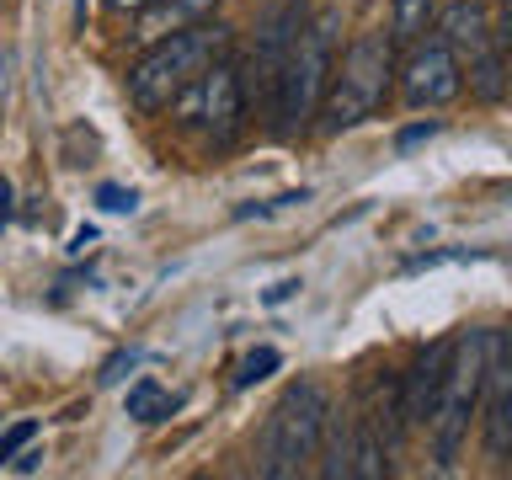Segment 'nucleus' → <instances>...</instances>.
<instances>
[{"label": "nucleus", "instance_id": "1", "mask_svg": "<svg viewBox=\"0 0 512 480\" xmlns=\"http://www.w3.org/2000/svg\"><path fill=\"white\" fill-rule=\"evenodd\" d=\"M224 48H230V27L214 22V16L166 32V38L150 43V54H144L134 70H128V102H134L139 112L171 107L176 96H182L192 80H198L208 64L224 54Z\"/></svg>", "mask_w": 512, "mask_h": 480}, {"label": "nucleus", "instance_id": "2", "mask_svg": "<svg viewBox=\"0 0 512 480\" xmlns=\"http://www.w3.org/2000/svg\"><path fill=\"white\" fill-rule=\"evenodd\" d=\"M390 80H395V43L384 38V32L352 38L342 64H331L326 96H320V112H315L320 128H326V134H342V128L368 123L384 107V96H390Z\"/></svg>", "mask_w": 512, "mask_h": 480}, {"label": "nucleus", "instance_id": "3", "mask_svg": "<svg viewBox=\"0 0 512 480\" xmlns=\"http://www.w3.org/2000/svg\"><path fill=\"white\" fill-rule=\"evenodd\" d=\"M336 27H342V11H320L304 22V32L288 48L278 75V102H272L283 128H304L320 112V96H326V80L336 64Z\"/></svg>", "mask_w": 512, "mask_h": 480}, {"label": "nucleus", "instance_id": "4", "mask_svg": "<svg viewBox=\"0 0 512 480\" xmlns=\"http://www.w3.org/2000/svg\"><path fill=\"white\" fill-rule=\"evenodd\" d=\"M480 390H486V331H459L454 352H448V374L438 390V406H432V454L438 464L459 459L464 432H470V416L480 411Z\"/></svg>", "mask_w": 512, "mask_h": 480}, {"label": "nucleus", "instance_id": "5", "mask_svg": "<svg viewBox=\"0 0 512 480\" xmlns=\"http://www.w3.org/2000/svg\"><path fill=\"white\" fill-rule=\"evenodd\" d=\"M326 411H331V400L315 379L283 390V400L272 406L267 448H262V475L267 480H288V475L304 470V459H315L320 432H326Z\"/></svg>", "mask_w": 512, "mask_h": 480}, {"label": "nucleus", "instance_id": "6", "mask_svg": "<svg viewBox=\"0 0 512 480\" xmlns=\"http://www.w3.org/2000/svg\"><path fill=\"white\" fill-rule=\"evenodd\" d=\"M464 91V75H459V59L448 54V43H411V59L400 70V96L406 107H448L454 96Z\"/></svg>", "mask_w": 512, "mask_h": 480}, {"label": "nucleus", "instance_id": "7", "mask_svg": "<svg viewBox=\"0 0 512 480\" xmlns=\"http://www.w3.org/2000/svg\"><path fill=\"white\" fill-rule=\"evenodd\" d=\"M486 454L512 459V336L486 331Z\"/></svg>", "mask_w": 512, "mask_h": 480}, {"label": "nucleus", "instance_id": "8", "mask_svg": "<svg viewBox=\"0 0 512 480\" xmlns=\"http://www.w3.org/2000/svg\"><path fill=\"white\" fill-rule=\"evenodd\" d=\"M192 102H198V118L203 128L214 134V144H230L240 134V118H246V80L235 75V64L214 59L208 70L192 80Z\"/></svg>", "mask_w": 512, "mask_h": 480}, {"label": "nucleus", "instance_id": "9", "mask_svg": "<svg viewBox=\"0 0 512 480\" xmlns=\"http://www.w3.org/2000/svg\"><path fill=\"white\" fill-rule=\"evenodd\" d=\"M448 352H454V336H438V342H427L416 352L411 374H400V400H406L411 427L432 422V406H438V390H443V374H448Z\"/></svg>", "mask_w": 512, "mask_h": 480}, {"label": "nucleus", "instance_id": "10", "mask_svg": "<svg viewBox=\"0 0 512 480\" xmlns=\"http://www.w3.org/2000/svg\"><path fill=\"white\" fill-rule=\"evenodd\" d=\"M438 32L448 43V54H454L459 64H470L475 54H486V48H496V32H491V16L475 6V0H454V6H443L438 16Z\"/></svg>", "mask_w": 512, "mask_h": 480}, {"label": "nucleus", "instance_id": "11", "mask_svg": "<svg viewBox=\"0 0 512 480\" xmlns=\"http://www.w3.org/2000/svg\"><path fill=\"white\" fill-rule=\"evenodd\" d=\"M219 6H224V0H155V6H144V11H139V32H134V38L160 43L166 32L203 22V16H214Z\"/></svg>", "mask_w": 512, "mask_h": 480}, {"label": "nucleus", "instance_id": "12", "mask_svg": "<svg viewBox=\"0 0 512 480\" xmlns=\"http://www.w3.org/2000/svg\"><path fill=\"white\" fill-rule=\"evenodd\" d=\"M459 75H470V91L480 102H502L512 91V70H507L502 48H486V54H475L470 64H459Z\"/></svg>", "mask_w": 512, "mask_h": 480}, {"label": "nucleus", "instance_id": "13", "mask_svg": "<svg viewBox=\"0 0 512 480\" xmlns=\"http://www.w3.org/2000/svg\"><path fill=\"white\" fill-rule=\"evenodd\" d=\"M432 16H438V0H395V16H390V43L395 48H411L427 38Z\"/></svg>", "mask_w": 512, "mask_h": 480}, {"label": "nucleus", "instance_id": "14", "mask_svg": "<svg viewBox=\"0 0 512 480\" xmlns=\"http://www.w3.org/2000/svg\"><path fill=\"white\" fill-rule=\"evenodd\" d=\"M326 464H320V475H352V416L342 411H326Z\"/></svg>", "mask_w": 512, "mask_h": 480}, {"label": "nucleus", "instance_id": "15", "mask_svg": "<svg viewBox=\"0 0 512 480\" xmlns=\"http://www.w3.org/2000/svg\"><path fill=\"white\" fill-rule=\"evenodd\" d=\"M171 411H176V400L160 390L155 379H139L134 390H128V416H134V422H166Z\"/></svg>", "mask_w": 512, "mask_h": 480}, {"label": "nucleus", "instance_id": "16", "mask_svg": "<svg viewBox=\"0 0 512 480\" xmlns=\"http://www.w3.org/2000/svg\"><path fill=\"white\" fill-rule=\"evenodd\" d=\"M278 363H283V358H278V347H256V352H246V358H240L235 384H256V379H267Z\"/></svg>", "mask_w": 512, "mask_h": 480}, {"label": "nucleus", "instance_id": "17", "mask_svg": "<svg viewBox=\"0 0 512 480\" xmlns=\"http://www.w3.org/2000/svg\"><path fill=\"white\" fill-rule=\"evenodd\" d=\"M32 438H38V422H16L6 438H0V464H11V454H22Z\"/></svg>", "mask_w": 512, "mask_h": 480}, {"label": "nucleus", "instance_id": "18", "mask_svg": "<svg viewBox=\"0 0 512 480\" xmlns=\"http://www.w3.org/2000/svg\"><path fill=\"white\" fill-rule=\"evenodd\" d=\"M96 203H102L107 208V214H134V192H123V187H102V192H96Z\"/></svg>", "mask_w": 512, "mask_h": 480}, {"label": "nucleus", "instance_id": "19", "mask_svg": "<svg viewBox=\"0 0 512 480\" xmlns=\"http://www.w3.org/2000/svg\"><path fill=\"white\" fill-rule=\"evenodd\" d=\"M432 134H438V123H416V128H406V134H400L395 144H400V150H416V144L432 139Z\"/></svg>", "mask_w": 512, "mask_h": 480}, {"label": "nucleus", "instance_id": "20", "mask_svg": "<svg viewBox=\"0 0 512 480\" xmlns=\"http://www.w3.org/2000/svg\"><path fill=\"white\" fill-rule=\"evenodd\" d=\"M496 48H502V59H507V70H512V11L502 16V27H496Z\"/></svg>", "mask_w": 512, "mask_h": 480}, {"label": "nucleus", "instance_id": "21", "mask_svg": "<svg viewBox=\"0 0 512 480\" xmlns=\"http://www.w3.org/2000/svg\"><path fill=\"white\" fill-rule=\"evenodd\" d=\"M6 224H11V182L0 176V230H6Z\"/></svg>", "mask_w": 512, "mask_h": 480}, {"label": "nucleus", "instance_id": "22", "mask_svg": "<svg viewBox=\"0 0 512 480\" xmlns=\"http://www.w3.org/2000/svg\"><path fill=\"white\" fill-rule=\"evenodd\" d=\"M112 11H144V6H155V0H107Z\"/></svg>", "mask_w": 512, "mask_h": 480}, {"label": "nucleus", "instance_id": "23", "mask_svg": "<svg viewBox=\"0 0 512 480\" xmlns=\"http://www.w3.org/2000/svg\"><path fill=\"white\" fill-rule=\"evenodd\" d=\"M0 91H6V59H0Z\"/></svg>", "mask_w": 512, "mask_h": 480}, {"label": "nucleus", "instance_id": "24", "mask_svg": "<svg viewBox=\"0 0 512 480\" xmlns=\"http://www.w3.org/2000/svg\"><path fill=\"white\" fill-rule=\"evenodd\" d=\"M502 6H507V11H512V0H502Z\"/></svg>", "mask_w": 512, "mask_h": 480}]
</instances>
